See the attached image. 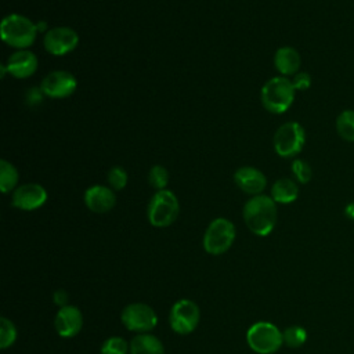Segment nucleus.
Segmentation results:
<instances>
[{"mask_svg": "<svg viewBox=\"0 0 354 354\" xmlns=\"http://www.w3.org/2000/svg\"><path fill=\"white\" fill-rule=\"evenodd\" d=\"M120 321L130 332L149 333L158 325V315L145 303H130L122 310Z\"/></svg>", "mask_w": 354, "mask_h": 354, "instance_id": "obj_9", "label": "nucleus"}, {"mask_svg": "<svg viewBox=\"0 0 354 354\" xmlns=\"http://www.w3.org/2000/svg\"><path fill=\"white\" fill-rule=\"evenodd\" d=\"M37 65V57L30 50H17L6 62L7 72L17 79H26L32 76L36 72Z\"/></svg>", "mask_w": 354, "mask_h": 354, "instance_id": "obj_16", "label": "nucleus"}, {"mask_svg": "<svg viewBox=\"0 0 354 354\" xmlns=\"http://www.w3.org/2000/svg\"><path fill=\"white\" fill-rule=\"evenodd\" d=\"M297 196H299V185H297V181L292 178H288V177L278 178L271 187V198L274 199L275 203L288 205L295 202Z\"/></svg>", "mask_w": 354, "mask_h": 354, "instance_id": "obj_19", "label": "nucleus"}, {"mask_svg": "<svg viewBox=\"0 0 354 354\" xmlns=\"http://www.w3.org/2000/svg\"><path fill=\"white\" fill-rule=\"evenodd\" d=\"M236 230L232 221L225 217H217L210 221L203 234V249L206 253L220 256L234 243Z\"/></svg>", "mask_w": 354, "mask_h": 354, "instance_id": "obj_5", "label": "nucleus"}, {"mask_svg": "<svg viewBox=\"0 0 354 354\" xmlns=\"http://www.w3.org/2000/svg\"><path fill=\"white\" fill-rule=\"evenodd\" d=\"M55 332L65 339L75 337L80 333L83 328V314L82 311L72 304L61 307L54 318Z\"/></svg>", "mask_w": 354, "mask_h": 354, "instance_id": "obj_13", "label": "nucleus"}, {"mask_svg": "<svg viewBox=\"0 0 354 354\" xmlns=\"http://www.w3.org/2000/svg\"><path fill=\"white\" fill-rule=\"evenodd\" d=\"M1 40L17 50H26L30 47L37 36V26L28 17L21 14L6 15L0 26Z\"/></svg>", "mask_w": 354, "mask_h": 354, "instance_id": "obj_2", "label": "nucleus"}, {"mask_svg": "<svg viewBox=\"0 0 354 354\" xmlns=\"http://www.w3.org/2000/svg\"><path fill=\"white\" fill-rule=\"evenodd\" d=\"M246 342L250 350L257 354H274L282 347L283 337L277 325L259 321L248 329Z\"/></svg>", "mask_w": 354, "mask_h": 354, "instance_id": "obj_6", "label": "nucleus"}, {"mask_svg": "<svg viewBox=\"0 0 354 354\" xmlns=\"http://www.w3.org/2000/svg\"><path fill=\"white\" fill-rule=\"evenodd\" d=\"M292 83H293V86H295L296 90L304 91V90L310 88V86H311V76H310V73H307V72H297V73L293 76Z\"/></svg>", "mask_w": 354, "mask_h": 354, "instance_id": "obj_28", "label": "nucleus"}, {"mask_svg": "<svg viewBox=\"0 0 354 354\" xmlns=\"http://www.w3.org/2000/svg\"><path fill=\"white\" fill-rule=\"evenodd\" d=\"M47 202V191L37 183H26L17 187L11 196L14 207L25 212H32L41 207Z\"/></svg>", "mask_w": 354, "mask_h": 354, "instance_id": "obj_12", "label": "nucleus"}, {"mask_svg": "<svg viewBox=\"0 0 354 354\" xmlns=\"http://www.w3.org/2000/svg\"><path fill=\"white\" fill-rule=\"evenodd\" d=\"M275 152L282 158H293L306 144V131L299 122H286L278 127L272 138Z\"/></svg>", "mask_w": 354, "mask_h": 354, "instance_id": "obj_7", "label": "nucleus"}, {"mask_svg": "<svg viewBox=\"0 0 354 354\" xmlns=\"http://www.w3.org/2000/svg\"><path fill=\"white\" fill-rule=\"evenodd\" d=\"M106 181L109 184V187L113 189V191H120L126 187L127 184V173L123 167L120 166H113L108 170V174H106Z\"/></svg>", "mask_w": 354, "mask_h": 354, "instance_id": "obj_27", "label": "nucleus"}, {"mask_svg": "<svg viewBox=\"0 0 354 354\" xmlns=\"http://www.w3.org/2000/svg\"><path fill=\"white\" fill-rule=\"evenodd\" d=\"M44 48L53 55H65L79 44V35L69 26H55L46 32L43 39Z\"/></svg>", "mask_w": 354, "mask_h": 354, "instance_id": "obj_10", "label": "nucleus"}, {"mask_svg": "<svg viewBox=\"0 0 354 354\" xmlns=\"http://www.w3.org/2000/svg\"><path fill=\"white\" fill-rule=\"evenodd\" d=\"M296 88L286 76H275L267 80L260 91L263 106L271 113L286 112L295 101Z\"/></svg>", "mask_w": 354, "mask_h": 354, "instance_id": "obj_3", "label": "nucleus"}, {"mask_svg": "<svg viewBox=\"0 0 354 354\" xmlns=\"http://www.w3.org/2000/svg\"><path fill=\"white\" fill-rule=\"evenodd\" d=\"M36 26H37V32H43V30L47 29V24L46 22H37Z\"/></svg>", "mask_w": 354, "mask_h": 354, "instance_id": "obj_32", "label": "nucleus"}, {"mask_svg": "<svg viewBox=\"0 0 354 354\" xmlns=\"http://www.w3.org/2000/svg\"><path fill=\"white\" fill-rule=\"evenodd\" d=\"M180 213V203L177 196L170 189L156 191L149 199L147 217L151 225L156 228H165L171 225Z\"/></svg>", "mask_w": 354, "mask_h": 354, "instance_id": "obj_4", "label": "nucleus"}, {"mask_svg": "<svg viewBox=\"0 0 354 354\" xmlns=\"http://www.w3.org/2000/svg\"><path fill=\"white\" fill-rule=\"evenodd\" d=\"M243 221L250 232L257 236H267L277 224L278 209L271 196L254 195L243 205Z\"/></svg>", "mask_w": 354, "mask_h": 354, "instance_id": "obj_1", "label": "nucleus"}, {"mask_svg": "<svg viewBox=\"0 0 354 354\" xmlns=\"http://www.w3.org/2000/svg\"><path fill=\"white\" fill-rule=\"evenodd\" d=\"M283 344L290 348H299L301 347L307 340V332L303 326L299 325H290L282 332Z\"/></svg>", "mask_w": 354, "mask_h": 354, "instance_id": "obj_22", "label": "nucleus"}, {"mask_svg": "<svg viewBox=\"0 0 354 354\" xmlns=\"http://www.w3.org/2000/svg\"><path fill=\"white\" fill-rule=\"evenodd\" d=\"M301 65V57L295 47H279L274 54V66L282 76H295Z\"/></svg>", "mask_w": 354, "mask_h": 354, "instance_id": "obj_17", "label": "nucleus"}, {"mask_svg": "<svg viewBox=\"0 0 354 354\" xmlns=\"http://www.w3.org/2000/svg\"><path fill=\"white\" fill-rule=\"evenodd\" d=\"M148 183L152 188L160 191L166 189L169 183V171L160 165H155L148 171Z\"/></svg>", "mask_w": 354, "mask_h": 354, "instance_id": "obj_25", "label": "nucleus"}, {"mask_svg": "<svg viewBox=\"0 0 354 354\" xmlns=\"http://www.w3.org/2000/svg\"><path fill=\"white\" fill-rule=\"evenodd\" d=\"M292 173L295 176V180L300 184H307L313 178V169L308 162L303 159H295L290 165Z\"/></svg>", "mask_w": 354, "mask_h": 354, "instance_id": "obj_26", "label": "nucleus"}, {"mask_svg": "<svg viewBox=\"0 0 354 354\" xmlns=\"http://www.w3.org/2000/svg\"><path fill=\"white\" fill-rule=\"evenodd\" d=\"M130 353V343L120 336H111L101 344L100 354H127Z\"/></svg>", "mask_w": 354, "mask_h": 354, "instance_id": "obj_23", "label": "nucleus"}, {"mask_svg": "<svg viewBox=\"0 0 354 354\" xmlns=\"http://www.w3.org/2000/svg\"><path fill=\"white\" fill-rule=\"evenodd\" d=\"M44 94L41 93V90H40V87L39 88H30V91L28 93V98H29V102L30 104H36V102H40V100H41V97H43Z\"/></svg>", "mask_w": 354, "mask_h": 354, "instance_id": "obj_30", "label": "nucleus"}, {"mask_svg": "<svg viewBox=\"0 0 354 354\" xmlns=\"http://www.w3.org/2000/svg\"><path fill=\"white\" fill-rule=\"evenodd\" d=\"M235 184L238 188L248 195H260L267 187V177L264 173L252 166L239 167L234 174Z\"/></svg>", "mask_w": 354, "mask_h": 354, "instance_id": "obj_15", "label": "nucleus"}, {"mask_svg": "<svg viewBox=\"0 0 354 354\" xmlns=\"http://www.w3.org/2000/svg\"><path fill=\"white\" fill-rule=\"evenodd\" d=\"M201 321L199 306L191 299L177 300L169 311V325L177 335L192 333Z\"/></svg>", "mask_w": 354, "mask_h": 354, "instance_id": "obj_8", "label": "nucleus"}, {"mask_svg": "<svg viewBox=\"0 0 354 354\" xmlns=\"http://www.w3.org/2000/svg\"><path fill=\"white\" fill-rule=\"evenodd\" d=\"M344 214H346L348 218L354 220V202H350V203L346 205V207H344Z\"/></svg>", "mask_w": 354, "mask_h": 354, "instance_id": "obj_31", "label": "nucleus"}, {"mask_svg": "<svg viewBox=\"0 0 354 354\" xmlns=\"http://www.w3.org/2000/svg\"><path fill=\"white\" fill-rule=\"evenodd\" d=\"M129 354H165V346L152 333H137L130 340Z\"/></svg>", "mask_w": 354, "mask_h": 354, "instance_id": "obj_18", "label": "nucleus"}, {"mask_svg": "<svg viewBox=\"0 0 354 354\" xmlns=\"http://www.w3.org/2000/svg\"><path fill=\"white\" fill-rule=\"evenodd\" d=\"M19 180L17 167L6 159L0 160V189L3 194L12 191Z\"/></svg>", "mask_w": 354, "mask_h": 354, "instance_id": "obj_21", "label": "nucleus"}, {"mask_svg": "<svg viewBox=\"0 0 354 354\" xmlns=\"http://www.w3.org/2000/svg\"><path fill=\"white\" fill-rule=\"evenodd\" d=\"M68 300H69V295H68V292L64 290V289H57V290L53 293V303L57 304L59 308L68 306Z\"/></svg>", "mask_w": 354, "mask_h": 354, "instance_id": "obj_29", "label": "nucleus"}, {"mask_svg": "<svg viewBox=\"0 0 354 354\" xmlns=\"http://www.w3.org/2000/svg\"><path fill=\"white\" fill-rule=\"evenodd\" d=\"M17 328L14 322L6 317L0 318V348L11 347L17 340Z\"/></svg>", "mask_w": 354, "mask_h": 354, "instance_id": "obj_24", "label": "nucleus"}, {"mask_svg": "<svg viewBox=\"0 0 354 354\" xmlns=\"http://www.w3.org/2000/svg\"><path fill=\"white\" fill-rule=\"evenodd\" d=\"M336 133L347 142H354V109H344L336 118Z\"/></svg>", "mask_w": 354, "mask_h": 354, "instance_id": "obj_20", "label": "nucleus"}, {"mask_svg": "<svg viewBox=\"0 0 354 354\" xmlns=\"http://www.w3.org/2000/svg\"><path fill=\"white\" fill-rule=\"evenodd\" d=\"M76 87V77L66 71H53L40 83L41 93L50 98H66L75 93Z\"/></svg>", "mask_w": 354, "mask_h": 354, "instance_id": "obj_11", "label": "nucleus"}, {"mask_svg": "<svg viewBox=\"0 0 354 354\" xmlns=\"http://www.w3.org/2000/svg\"><path fill=\"white\" fill-rule=\"evenodd\" d=\"M84 205L93 213H108L116 205V195L111 187L93 185L84 191Z\"/></svg>", "mask_w": 354, "mask_h": 354, "instance_id": "obj_14", "label": "nucleus"}]
</instances>
